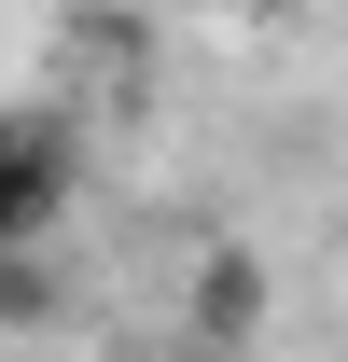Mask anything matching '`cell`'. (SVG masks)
<instances>
[{"mask_svg":"<svg viewBox=\"0 0 348 362\" xmlns=\"http://www.w3.org/2000/svg\"><path fill=\"white\" fill-rule=\"evenodd\" d=\"M84 195V126L70 112H0V251H42Z\"/></svg>","mask_w":348,"mask_h":362,"instance_id":"1","label":"cell"},{"mask_svg":"<svg viewBox=\"0 0 348 362\" xmlns=\"http://www.w3.org/2000/svg\"><path fill=\"white\" fill-rule=\"evenodd\" d=\"M195 334H223V349L265 334V265H251V251H209V279H195Z\"/></svg>","mask_w":348,"mask_h":362,"instance_id":"2","label":"cell"},{"mask_svg":"<svg viewBox=\"0 0 348 362\" xmlns=\"http://www.w3.org/2000/svg\"><path fill=\"white\" fill-rule=\"evenodd\" d=\"M56 320V279H42V251H0V334H42Z\"/></svg>","mask_w":348,"mask_h":362,"instance_id":"3","label":"cell"}]
</instances>
